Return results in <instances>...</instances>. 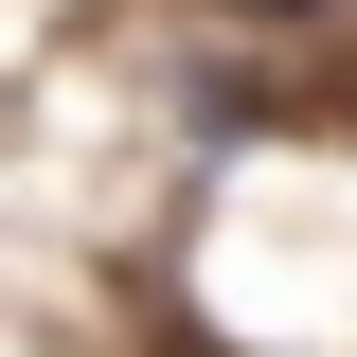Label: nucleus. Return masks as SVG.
Here are the masks:
<instances>
[{"mask_svg": "<svg viewBox=\"0 0 357 357\" xmlns=\"http://www.w3.org/2000/svg\"><path fill=\"white\" fill-rule=\"evenodd\" d=\"M250 18H286V0H250Z\"/></svg>", "mask_w": 357, "mask_h": 357, "instance_id": "f257e3e1", "label": "nucleus"}]
</instances>
